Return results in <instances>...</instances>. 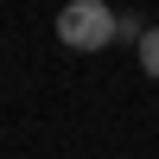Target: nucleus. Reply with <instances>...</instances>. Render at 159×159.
I'll return each mask as SVG.
<instances>
[{"instance_id":"2","label":"nucleus","mask_w":159,"mask_h":159,"mask_svg":"<svg viewBox=\"0 0 159 159\" xmlns=\"http://www.w3.org/2000/svg\"><path fill=\"white\" fill-rule=\"evenodd\" d=\"M140 70L159 83V25H147V32H140Z\"/></svg>"},{"instance_id":"1","label":"nucleus","mask_w":159,"mask_h":159,"mask_svg":"<svg viewBox=\"0 0 159 159\" xmlns=\"http://www.w3.org/2000/svg\"><path fill=\"white\" fill-rule=\"evenodd\" d=\"M108 38H115V13L102 0H70L57 13V45L64 51H102Z\"/></svg>"}]
</instances>
